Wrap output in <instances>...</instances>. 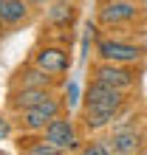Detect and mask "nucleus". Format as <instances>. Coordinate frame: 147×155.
<instances>
[{"label":"nucleus","mask_w":147,"mask_h":155,"mask_svg":"<svg viewBox=\"0 0 147 155\" xmlns=\"http://www.w3.org/2000/svg\"><path fill=\"white\" fill-rule=\"evenodd\" d=\"M62 107H65V99L51 96V99H45L43 104H34L29 110L17 113V127L26 130V133H43L45 127L51 124V118H57L62 113Z\"/></svg>","instance_id":"nucleus-1"},{"label":"nucleus","mask_w":147,"mask_h":155,"mask_svg":"<svg viewBox=\"0 0 147 155\" xmlns=\"http://www.w3.org/2000/svg\"><path fill=\"white\" fill-rule=\"evenodd\" d=\"M82 99H85V104H91V107H102V110L122 113V107L127 102V90H119V87L105 85V82H99V79H91Z\"/></svg>","instance_id":"nucleus-2"},{"label":"nucleus","mask_w":147,"mask_h":155,"mask_svg":"<svg viewBox=\"0 0 147 155\" xmlns=\"http://www.w3.org/2000/svg\"><path fill=\"white\" fill-rule=\"evenodd\" d=\"M139 14H142V8L136 0H102V6L96 12V20L105 28H113V25L133 23Z\"/></svg>","instance_id":"nucleus-3"},{"label":"nucleus","mask_w":147,"mask_h":155,"mask_svg":"<svg viewBox=\"0 0 147 155\" xmlns=\"http://www.w3.org/2000/svg\"><path fill=\"white\" fill-rule=\"evenodd\" d=\"M96 57L105 62H122V65H136L144 57L142 45L125 42V40H99L96 42Z\"/></svg>","instance_id":"nucleus-4"},{"label":"nucleus","mask_w":147,"mask_h":155,"mask_svg":"<svg viewBox=\"0 0 147 155\" xmlns=\"http://www.w3.org/2000/svg\"><path fill=\"white\" fill-rule=\"evenodd\" d=\"M91 79H99L105 85H113L119 90H130L136 85V71L130 65H122V62H105L99 59L94 68H91Z\"/></svg>","instance_id":"nucleus-5"},{"label":"nucleus","mask_w":147,"mask_h":155,"mask_svg":"<svg viewBox=\"0 0 147 155\" xmlns=\"http://www.w3.org/2000/svg\"><path fill=\"white\" fill-rule=\"evenodd\" d=\"M43 135L54 144V147H60L62 152L79 150V135H77V127H74L71 116H65V113H60L57 118H51V124L43 130Z\"/></svg>","instance_id":"nucleus-6"},{"label":"nucleus","mask_w":147,"mask_h":155,"mask_svg":"<svg viewBox=\"0 0 147 155\" xmlns=\"http://www.w3.org/2000/svg\"><path fill=\"white\" fill-rule=\"evenodd\" d=\"M34 65H40L43 71H48L51 76H62L71 68V51L62 45H43L34 54Z\"/></svg>","instance_id":"nucleus-7"},{"label":"nucleus","mask_w":147,"mask_h":155,"mask_svg":"<svg viewBox=\"0 0 147 155\" xmlns=\"http://www.w3.org/2000/svg\"><path fill=\"white\" fill-rule=\"evenodd\" d=\"M54 93L48 87H12V93H9V107H12L14 113L20 110H29L34 104H43L45 99H51Z\"/></svg>","instance_id":"nucleus-8"},{"label":"nucleus","mask_w":147,"mask_h":155,"mask_svg":"<svg viewBox=\"0 0 147 155\" xmlns=\"http://www.w3.org/2000/svg\"><path fill=\"white\" fill-rule=\"evenodd\" d=\"M77 20V6L74 0H51L45 6V23L54 28H71Z\"/></svg>","instance_id":"nucleus-9"},{"label":"nucleus","mask_w":147,"mask_h":155,"mask_svg":"<svg viewBox=\"0 0 147 155\" xmlns=\"http://www.w3.org/2000/svg\"><path fill=\"white\" fill-rule=\"evenodd\" d=\"M54 82H57V76H51L48 71H43L40 65H26V68H20L17 71V76H14V82H12V87H54Z\"/></svg>","instance_id":"nucleus-10"},{"label":"nucleus","mask_w":147,"mask_h":155,"mask_svg":"<svg viewBox=\"0 0 147 155\" xmlns=\"http://www.w3.org/2000/svg\"><path fill=\"white\" fill-rule=\"evenodd\" d=\"M110 150H113L116 155H133V152H142V133L139 130H130V127H119V130L110 135Z\"/></svg>","instance_id":"nucleus-11"},{"label":"nucleus","mask_w":147,"mask_h":155,"mask_svg":"<svg viewBox=\"0 0 147 155\" xmlns=\"http://www.w3.org/2000/svg\"><path fill=\"white\" fill-rule=\"evenodd\" d=\"M29 0H0V25H20L29 20Z\"/></svg>","instance_id":"nucleus-12"},{"label":"nucleus","mask_w":147,"mask_h":155,"mask_svg":"<svg viewBox=\"0 0 147 155\" xmlns=\"http://www.w3.org/2000/svg\"><path fill=\"white\" fill-rule=\"evenodd\" d=\"M116 110H102V107H91V104H82V124L88 130H102V127H110L116 121Z\"/></svg>","instance_id":"nucleus-13"},{"label":"nucleus","mask_w":147,"mask_h":155,"mask_svg":"<svg viewBox=\"0 0 147 155\" xmlns=\"http://www.w3.org/2000/svg\"><path fill=\"white\" fill-rule=\"evenodd\" d=\"M23 152H29V155H57V152H62V150L54 147L48 138H43V141L31 144V147H23Z\"/></svg>","instance_id":"nucleus-14"},{"label":"nucleus","mask_w":147,"mask_h":155,"mask_svg":"<svg viewBox=\"0 0 147 155\" xmlns=\"http://www.w3.org/2000/svg\"><path fill=\"white\" fill-rule=\"evenodd\" d=\"M82 152H85V155H110L113 150H110V144L94 141V144H88V147H82Z\"/></svg>","instance_id":"nucleus-15"},{"label":"nucleus","mask_w":147,"mask_h":155,"mask_svg":"<svg viewBox=\"0 0 147 155\" xmlns=\"http://www.w3.org/2000/svg\"><path fill=\"white\" fill-rule=\"evenodd\" d=\"M77 102H79V87H77V82H68V87H65V104L77 107Z\"/></svg>","instance_id":"nucleus-16"},{"label":"nucleus","mask_w":147,"mask_h":155,"mask_svg":"<svg viewBox=\"0 0 147 155\" xmlns=\"http://www.w3.org/2000/svg\"><path fill=\"white\" fill-rule=\"evenodd\" d=\"M6 135H9V121L0 116V138H6Z\"/></svg>","instance_id":"nucleus-17"},{"label":"nucleus","mask_w":147,"mask_h":155,"mask_svg":"<svg viewBox=\"0 0 147 155\" xmlns=\"http://www.w3.org/2000/svg\"><path fill=\"white\" fill-rule=\"evenodd\" d=\"M29 3H31V6H40V8H45V6L51 3V0H29Z\"/></svg>","instance_id":"nucleus-18"}]
</instances>
